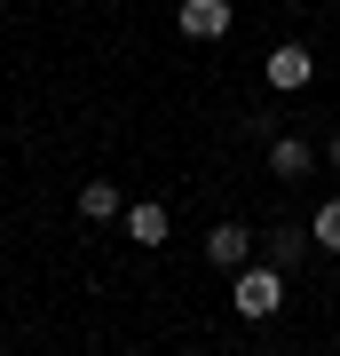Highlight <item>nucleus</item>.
Segmentation results:
<instances>
[{
    "label": "nucleus",
    "instance_id": "f257e3e1",
    "mask_svg": "<svg viewBox=\"0 0 340 356\" xmlns=\"http://www.w3.org/2000/svg\"><path fill=\"white\" fill-rule=\"evenodd\" d=\"M229 309H238L245 325H269L285 309V269L269 261V254L261 261H238V269H229Z\"/></svg>",
    "mask_w": 340,
    "mask_h": 356
},
{
    "label": "nucleus",
    "instance_id": "f03ea898",
    "mask_svg": "<svg viewBox=\"0 0 340 356\" xmlns=\"http://www.w3.org/2000/svg\"><path fill=\"white\" fill-rule=\"evenodd\" d=\"M261 79H269V88H277V95H301L309 79H316V48H301V40H285V48H269Z\"/></svg>",
    "mask_w": 340,
    "mask_h": 356
},
{
    "label": "nucleus",
    "instance_id": "7ed1b4c3",
    "mask_svg": "<svg viewBox=\"0 0 340 356\" xmlns=\"http://www.w3.org/2000/svg\"><path fill=\"white\" fill-rule=\"evenodd\" d=\"M175 24H182V40H222L229 32V0H182Z\"/></svg>",
    "mask_w": 340,
    "mask_h": 356
},
{
    "label": "nucleus",
    "instance_id": "20e7f679",
    "mask_svg": "<svg viewBox=\"0 0 340 356\" xmlns=\"http://www.w3.org/2000/svg\"><path fill=\"white\" fill-rule=\"evenodd\" d=\"M206 261H214V269L253 261V229H245V222H214V229H206Z\"/></svg>",
    "mask_w": 340,
    "mask_h": 356
},
{
    "label": "nucleus",
    "instance_id": "39448f33",
    "mask_svg": "<svg viewBox=\"0 0 340 356\" xmlns=\"http://www.w3.org/2000/svg\"><path fill=\"white\" fill-rule=\"evenodd\" d=\"M316 166V143H301V135H277L269 143V175H285V182H301Z\"/></svg>",
    "mask_w": 340,
    "mask_h": 356
},
{
    "label": "nucleus",
    "instance_id": "423d86ee",
    "mask_svg": "<svg viewBox=\"0 0 340 356\" xmlns=\"http://www.w3.org/2000/svg\"><path fill=\"white\" fill-rule=\"evenodd\" d=\"M166 229H175V222H166L159 198H135V206H127V238H135V245H166Z\"/></svg>",
    "mask_w": 340,
    "mask_h": 356
},
{
    "label": "nucleus",
    "instance_id": "0eeeda50",
    "mask_svg": "<svg viewBox=\"0 0 340 356\" xmlns=\"http://www.w3.org/2000/svg\"><path fill=\"white\" fill-rule=\"evenodd\" d=\"M79 214H88V222H111L119 214V182H103V175L79 182Z\"/></svg>",
    "mask_w": 340,
    "mask_h": 356
},
{
    "label": "nucleus",
    "instance_id": "6e6552de",
    "mask_svg": "<svg viewBox=\"0 0 340 356\" xmlns=\"http://www.w3.org/2000/svg\"><path fill=\"white\" fill-rule=\"evenodd\" d=\"M309 245H316L309 229H277V238H269V261H277V269H301V261H309Z\"/></svg>",
    "mask_w": 340,
    "mask_h": 356
},
{
    "label": "nucleus",
    "instance_id": "1a4fd4ad",
    "mask_svg": "<svg viewBox=\"0 0 340 356\" xmlns=\"http://www.w3.org/2000/svg\"><path fill=\"white\" fill-rule=\"evenodd\" d=\"M309 238L325 245V254H340V198H325V206H316V222H309Z\"/></svg>",
    "mask_w": 340,
    "mask_h": 356
},
{
    "label": "nucleus",
    "instance_id": "9d476101",
    "mask_svg": "<svg viewBox=\"0 0 340 356\" xmlns=\"http://www.w3.org/2000/svg\"><path fill=\"white\" fill-rule=\"evenodd\" d=\"M332 166H340V135H332Z\"/></svg>",
    "mask_w": 340,
    "mask_h": 356
}]
</instances>
